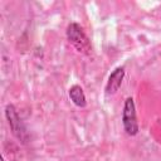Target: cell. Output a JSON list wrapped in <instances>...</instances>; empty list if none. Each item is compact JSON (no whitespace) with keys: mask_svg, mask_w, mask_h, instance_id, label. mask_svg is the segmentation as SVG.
<instances>
[{"mask_svg":"<svg viewBox=\"0 0 161 161\" xmlns=\"http://www.w3.org/2000/svg\"><path fill=\"white\" fill-rule=\"evenodd\" d=\"M123 78H125V69L122 67L116 68L108 77V80H107V84H106V88H104L106 94L107 96L114 94L119 89V87L123 82Z\"/></svg>","mask_w":161,"mask_h":161,"instance_id":"cell-4","label":"cell"},{"mask_svg":"<svg viewBox=\"0 0 161 161\" xmlns=\"http://www.w3.org/2000/svg\"><path fill=\"white\" fill-rule=\"evenodd\" d=\"M67 39L75 48L77 52L89 55L92 53V44L83 28L78 23H70L67 28Z\"/></svg>","mask_w":161,"mask_h":161,"instance_id":"cell-1","label":"cell"},{"mask_svg":"<svg viewBox=\"0 0 161 161\" xmlns=\"http://www.w3.org/2000/svg\"><path fill=\"white\" fill-rule=\"evenodd\" d=\"M5 117L8 119V123H9V127L11 130L13 135L23 143H26L28 138H29V133H28L26 127L23 123L21 118L19 117L18 111L14 104H8L5 107Z\"/></svg>","mask_w":161,"mask_h":161,"instance_id":"cell-2","label":"cell"},{"mask_svg":"<svg viewBox=\"0 0 161 161\" xmlns=\"http://www.w3.org/2000/svg\"><path fill=\"white\" fill-rule=\"evenodd\" d=\"M68 96L70 98V101L74 103V106L79 107V108H84L87 106V98L86 94L83 92V88L79 84H74L69 88L68 91Z\"/></svg>","mask_w":161,"mask_h":161,"instance_id":"cell-5","label":"cell"},{"mask_svg":"<svg viewBox=\"0 0 161 161\" xmlns=\"http://www.w3.org/2000/svg\"><path fill=\"white\" fill-rule=\"evenodd\" d=\"M122 125L128 136H136L138 133V122L136 116V106L132 97H127L122 109Z\"/></svg>","mask_w":161,"mask_h":161,"instance_id":"cell-3","label":"cell"}]
</instances>
